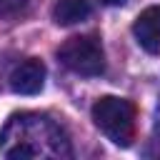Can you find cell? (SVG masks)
<instances>
[{
    "instance_id": "obj_1",
    "label": "cell",
    "mask_w": 160,
    "mask_h": 160,
    "mask_svg": "<svg viewBox=\"0 0 160 160\" xmlns=\"http://www.w3.org/2000/svg\"><path fill=\"white\" fill-rule=\"evenodd\" d=\"M0 155L10 160L60 158L70 155V145L62 128L48 115L20 112L12 115L0 132Z\"/></svg>"
},
{
    "instance_id": "obj_2",
    "label": "cell",
    "mask_w": 160,
    "mask_h": 160,
    "mask_svg": "<svg viewBox=\"0 0 160 160\" xmlns=\"http://www.w3.org/2000/svg\"><path fill=\"white\" fill-rule=\"evenodd\" d=\"M92 120L100 128V132L120 145L128 148L135 140V120H138V108L125 100V98H115V95H102L100 100H95L92 105Z\"/></svg>"
},
{
    "instance_id": "obj_3",
    "label": "cell",
    "mask_w": 160,
    "mask_h": 160,
    "mask_svg": "<svg viewBox=\"0 0 160 160\" xmlns=\"http://www.w3.org/2000/svg\"><path fill=\"white\" fill-rule=\"evenodd\" d=\"M58 60L85 78L100 75L105 70V52H102V42L95 35H75L68 38L60 48H58Z\"/></svg>"
},
{
    "instance_id": "obj_4",
    "label": "cell",
    "mask_w": 160,
    "mask_h": 160,
    "mask_svg": "<svg viewBox=\"0 0 160 160\" xmlns=\"http://www.w3.org/2000/svg\"><path fill=\"white\" fill-rule=\"evenodd\" d=\"M132 35L145 52L160 55V5H150L135 18Z\"/></svg>"
},
{
    "instance_id": "obj_5",
    "label": "cell",
    "mask_w": 160,
    "mask_h": 160,
    "mask_svg": "<svg viewBox=\"0 0 160 160\" xmlns=\"http://www.w3.org/2000/svg\"><path fill=\"white\" fill-rule=\"evenodd\" d=\"M45 85V65L38 58H28L22 60L12 72H10V88L12 92L20 95H35L40 92Z\"/></svg>"
},
{
    "instance_id": "obj_6",
    "label": "cell",
    "mask_w": 160,
    "mask_h": 160,
    "mask_svg": "<svg viewBox=\"0 0 160 160\" xmlns=\"http://www.w3.org/2000/svg\"><path fill=\"white\" fill-rule=\"evenodd\" d=\"M88 15H90V2L88 0H55V5H52V20L58 25L82 22Z\"/></svg>"
},
{
    "instance_id": "obj_7",
    "label": "cell",
    "mask_w": 160,
    "mask_h": 160,
    "mask_svg": "<svg viewBox=\"0 0 160 160\" xmlns=\"http://www.w3.org/2000/svg\"><path fill=\"white\" fill-rule=\"evenodd\" d=\"M25 5H28V0H0V20L10 18V15H18Z\"/></svg>"
},
{
    "instance_id": "obj_8",
    "label": "cell",
    "mask_w": 160,
    "mask_h": 160,
    "mask_svg": "<svg viewBox=\"0 0 160 160\" xmlns=\"http://www.w3.org/2000/svg\"><path fill=\"white\" fill-rule=\"evenodd\" d=\"M100 2H105V5H122L125 0H100Z\"/></svg>"
},
{
    "instance_id": "obj_9",
    "label": "cell",
    "mask_w": 160,
    "mask_h": 160,
    "mask_svg": "<svg viewBox=\"0 0 160 160\" xmlns=\"http://www.w3.org/2000/svg\"><path fill=\"white\" fill-rule=\"evenodd\" d=\"M158 128H160V110H158Z\"/></svg>"
}]
</instances>
